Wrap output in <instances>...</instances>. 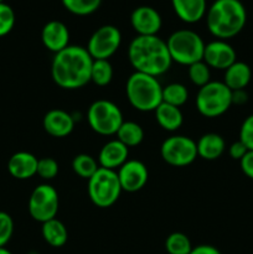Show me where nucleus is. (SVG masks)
I'll use <instances>...</instances> for the list:
<instances>
[{
	"label": "nucleus",
	"instance_id": "1",
	"mask_svg": "<svg viewBox=\"0 0 253 254\" xmlns=\"http://www.w3.org/2000/svg\"><path fill=\"white\" fill-rule=\"evenodd\" d=\"M92 64L93 59L86 47L68 45L52 59V81L62 89L82 88L91 82Z\"/></svg>",
	"mask_w": 253,
	"mask_h": 254
},
{
	"label": "nucleus",
	"instance_id": "2",
	"mask_svg": "<svg viewBox=\"0 0 253 254\" xmlns=\"http://www.w3.org/2000/svg\"><path fill=\"white\" fill-rule=\"evenodd\" d=\"M128 59L135 72H141L153 77L166 73L173 64L166 41L160 39L158 35H136L128 46Z\"/></svg>",
	"mask_w": 253,
	"mask_h": 254
},
{
	"label": "nucleus",
	"instance_id": "3",
	"mask_svg": "<svg viewBox=\"0 0 253 254\" xmlns=\"http://www.w3.org/2000/svg\"><path fill=\"white\" fill-rule=\"evenodd\" d=\"M205 16L210 34L225 41L237 36L247 21V11L240 0H215Z\"/></svg>",
	"mask_w": 253,
	"mask_h": 254
},
{
	"label": "nucleus",
	"instance_id": "4",
	"mask_svg": "<svg viewBox=\"0 0 253 254\" xmlns=\"http://www.w3.org/2000/svg\"><path fill=\"white\" fill-rule=\"evenodd\" d=\"M126 94L130 106L140 112H154L163 102L160 82L141 72H134L126 79Z\"/></svg>",
	"mask_w": 253,
	"mask_h": 254
},
{
	"label": "nucleus",
	"instance_id": "5",
	"mask_svg": "<svg viewBox=\"0 0 253 254\" xmlns=\"http://www.w3.org/2000/svg\"><path fill=\"white\" fill-rule=\"evenodd\" d=\"M166 45L173 62L189 67L195 62L202 61L206 44L192 30H176L166 40Z\"/></svg>",
	"mask_w": 253,
	"mask_h": 254
},
{
	"label": "nucleus",
	"instance_id": "6",
	"mask_svg": "<svg viewBox=\"0 0 253 254\" xmlns=\"http://www.w3.org/2000/svg\"><path fill=\"white\" fill-rule=\"evenodd\" d=\"M195 103L201 116L217 118L232 106V91L223 82L211 81L198 89Z\"/></svg>",
	"mask_w": 253,
	"mask_h": 254
},
{
	"label": "nucleus",
	"instance_id": "7",
	"mask_svg": "<svg viewBox=\"0 0 253 254\" xmlns=\"http://www.w3.org/2000/svg\"><path fill=\"white\" fill-rule=\"evenodd\" d=\"M87 192L89 200L99 208H108L118 201L122 193L118 174L114 170L99 168L89 180H87Z\"/></svg>",
	"mask_w": 253,
	"mask_h": 254
},
{
	"label": "nucleus",
	"instance_id": "8",
	"mask_svg": "<svg viewBox=\"0 0 253 254\" xmlns=\"http://www.w3.org/2000/svg\"><path fill=\"white\" fill-rule=\"evenodd\" d=\"M87 122L94 133L103 136L116 135L123 124V113L121 108L108 99H98L89 106Z\"/></svg>",
	"mask_w": 253,
	"mask_h": 254
},
{
	"label": "nucleus",
	"instance_id": "9",
	"mask_svg": "<svg viewBox=\"0 0 253 254\" xmlns=\"http://www.w3.org/2000/svg\"><path fill=\"white\" fill-rule=\"evenodd\" d=\"M59 192L54 186L41 184L32 190L27 203V210L32 220L41 223L54 220L59 212Z\"/></svg>",
	"mask_w": 253,
	"mask_h": 254
},
{
	"label": "nucleus",
	"instance_id": "10",
	"mask_svg": "<svg viewBox=\"0 0 253 254\" xmlns=\"http://www.w3.org/2000/svg\"><path fill=\"white\" fill-rule=\"evenodd\" d=\"M161 159L175 168H184L197 158L196 141L186 135H171L163 141L160 146Z\"/></svg>",
	"mask_w": 253,
	"mask_h": 254
},
{
	"label": "nucleus",
	"instance_id": "11",
	"mask_svg": "<svg viewBox=\"0 0 253 254\" xmlns=\"http://www.w3.org/2000/svg\"><path fill=\"white\" fill-rule=\"evenodd\" d=\"M121 44V30L114 25H103L91 35L86 49L93 60H108L118 51Z\"/></svg>",
	"mask_w": 253,
	"mask_h": 254
},
{
	"label": "nucleus",
	"instance_id": "12",
	"mask_svg": "<svg viewBox=\"0 0 253 254\" xmlns=\"http://www.w3.org/2000/svg\"><path fill=\"white\" fill-rule=\"evenodd\" d=\"M122 190L126 192H138L146 185L149 171L145 164L140 160H128L117 171Z\"/></svg>",
	"mask_w": 253,
	"mask_h": 254
},
{
	"label": "nucleus",
	"instance_id": "13",
	"mask_svg": "<svg viewBox=\"0 0 253 254\" xmlns=\"http://www.w3.org/2000/svg\"><path fill=\"white\" fill-rule=\"evenodd\" d=\"M202 61L210 68L226 69L237 61L236 50L225 40H215L206 44Z\"/></svg>",
	"mask_w": 253,
	"mask_h": 254
},
{
	"label": "nucleus",
	"instance_id": "14",
	"mask_svg": "<svg viewBox=\"0 0 253 254\" xmlns=\"http://www.w3.org/2000/svg\"><path fill=\"white\" fill-rule=\"evenodd\" d=\"M130 25L138 36H154L160 31L163 19L156 9L141 5L131 11Z\"/></svg>",
	"mask_w": 253,
	"mask_h": 254
},
{
	"label": "nucleus",
	"instance_id": "15",
	"mask_svg": "<svg viewBox=\"0 0 253 254\" xmlns=\"http://www.w3.org/2000/svg\"><path fill=\"white\" fill-rule=\"evenodd\" d=\"M42 127L49 135L54 138H64L74 129V119L63 109H51L42 119Z\"/></svg>",
	"mask_w": 253,
	"mask_h": 254
},
{
	"label": "nucleus",
	"instance_id": "16",
	"mask_svg": "<svg viewBox=\"0 0 253 254\" xmlns=\"http://www.w3.org/2000/svg\"><path fill=\"white\" fill-rule=\"evenodd\" d=\"M41 41L49 51L57 54L69 45V30L59 20H51L42 27Z\"/></svg>",
	"mask_w": 253,
	"mask_h": 254
},
{
	"label": "nucleus",
	"instance_id": "17",
	"mask_svg": "<svg viewBox=\"0 0 253 254\" xmlns=\"http://www.w3.org/2000/svg\"><path fill=\"white\" fill-rule=\"evenodd\" d=\"M129 148H126L118 139L109 140L102 146L98 154L99 168L117 171L128 161Z\"/></svg>",
	"mask_w": 253,
	"mask_h": 254
},
{
	"label": "nucleus",
	"instance_id": "18",
	"mask_svg": "<svg viewBox=\"0 0 253 254\" xmlns=\"http://www.w3.org/2000/svg\"><path fill=\"white\" fill-rule=\"evenodd\" d=\"M39 159L29 151H17L7 161V171L16 180H29L37 173Z\"/></svg>",
	"mask_w": 253,
	"mask_h": 254
},
{
	"label": "nucleus",
	"instance_id": "19",
	"mask_svg": "<svg viewBox=\"0 0 253 254\" xmlns=\"http://www.w3.org/2000/svg\"><path fill=\"white\" fill-rule=\"evenodd\" d=\"M206 0H171L176 16L186 24L198 22L207 11Z\"/></svg>",
	"mask_w": 253,
	"mask_h": 254
},
{
	"label": "nucleus",
	"instance_id": "20",
	"mask_svg": "<svg viewBox=\"0 0 253 254\" xmlns=\"http://www.w3.org/2000/svg\"><path fill=\"white\" fill-rule=\"evenodd\" d=\"M197 156L207 161L217 160L226 149V141L220 134L207 133L203 134L196 143Z\"/></svg>",
	"mask_w": 253,
	"mask_h": 254
},
{
	"label": "nucleus",
	"instance_id": "21",
	"mask_svg": "<svg viewBox=\"0 0 253 254\" xmlns=\"http://www.w3.org/2000/svg\"><path fill=\"white\" fill-rule=\"evenodd\" d=\"M251 79H252L251 67L246 62L236 61L225 71L222 82L231 91H237V89H245L250 84Z\"/></svg>",
	"mask_w": 253,
	"mask_h": 254
},
{
	"label": "nucleus",
	"instance_id": "22",
	"mask_svg": "<svg viewBox=\"0 0 253 254\" xmlns=\"http://www.w3.org/2000/svg\"><path fill=\"white\" fill-rule=\"evenodd\" d=\"M159 126L166 131H176L184 123V116L180 108L161 102L160 106L154 111Z\"/></svg>",
	"mask_w": 253,
	"mask_h": 254
},
{
	"label": "nucleus",
	"instance_id": "23",
	"mask_svg": "<svg viewBox=\"0 0 253 254\" xmlns=\"http://www.w3.org/2000/svg\"><path fill=\"white\" fill-rule=\"evenodd\" d=\"M41 233L45 242L54 248L63 247L68 240V232H67L66 226L57 218L42 223Z\"/></svg>",
	"mask_w": 253,
	"mask_h": 254
},
{
	"label": "nucleus",
	"instance_id": "24",
	"mask_svg": "<svg viewBox=\"0 0 253 254\" xmlns=\"http://www.w3.org/2000/svg\"><path fill=\"white\" fill-rule=\"evenodd\" d=\"M116 135L117 139L126 148H134L144 140V129L135 122L126 121L123 122Z\"/></svg>",
	"mask_w": 253,
	"mask_h": 254
},
{
	"label": "nucleus",
	"instance_id": "25",
	"mask_svg": "<svg viewBox=\"0 0 253 254\" xmlns=\"http://www.w3.org/2000/svg\"><path fill=\"white\" fill-rule=\"evenodd\" d=\"M98 169V161L89 154H78L72 160V170L76 175L86 180H89Z\"/></svg>",
	"mask_w": 253,
	"mask_h": 254
},
{
	"label": "nucleus",
	"instance_id": "26",
	"mask_svg": "<svg viewBox=\"0 0 253 254\" xmlns=\"http://www.w3.org/2000/svg\"><path fill=\"white\" fill-rule=\"evenodd\" d=\"M113 79V66L108 60H93L91 69V82L96 86L106 87Z\"/></svg>",
	"mask_w": 253,
	"mask_h": 254
},
{
	"label": "nucleus",
	"instance_id": "27",
	"mask_svg": "<svg viewBox=\"0 0 253 254\" xmlns=\"http://www.w3.org/2000/svg\"><path fill=\"white\" fill-rule=\"evenodd\" d=\"M189 92L183 83H170L163 87V102L180 108L188 102Z\"/></svg>",
	"mask_w": 253,
	"mask_h": 254
},
{
	"label": "nucleus",
	"instance_id": "28",
	"mask_svg": "<svg viewBox=\"0 0 253 254\" xmlns=\"http://www.w3.org/2000/svg\"><path fill=\"white\" fill-rule=\"evenodd\" d=\"M67 11L77 16H87L99 9L102 0H61Z\"/></svg>",
	"mask_w": 253,
	"mask_h": 254
},
{
	"label": "nucleus",
	"instance_id": "29",
	"mask_svg": "<svg viewBox=\"0 0 253 254\" xmlns=\"http://www.w3.org/2000/svg\"><path fill=\"white\" fill-rule=\"evenodd\" d=\"M165 250L168 254H190L192 245L185 233L173 232L166 237Z\"/></svg>",
	"mask_w": 253,
	"mask_h": 254
},
{
	"label": "nucleus",
	"instance_id": "30",
	"mask_svg": "<svg viewBox=\"0 0 253 254\" xmlns=\"http://www.w3.org/2000/svg\"><path fill=\"white\" fill-rule=\"evenodd\" d=\"M188 74L190 81L200 88L207 84L208 82H211L210 67L203 61H198L190 64L188 68Z\"/></svg>",
	"mask_w": 253,
	"mask_h": 254
},
{
	"label": "nucleus",
	"instance_id": "31",
	"mask_svg": "<svg viewBox=\"0 0 253 254\" xmlns=\"http://www.w3.org/2000/svg\"><path fill=\"white\" fill-rule=\"evenodd\" d=\"M15 12L6 2H0V37L6 36L15 26Z\"/></svg>",
	"mask_w": 253,
	"mask_h": 254
},
{
	"label": "nucleus",
	"instance_id": "32",
	"mask_svg": "<svg viewBox=\"0 0 253 254\" xmlns=\"http://www.w3.org/2000/svg\"><path fill=\"white\" fill-rule=\"evenodd\" d=\"M59 163L54 158H41L37 163V173L42 180H52L59 174Z\"/></svg>",
	"mask_w": 253,
	"mask_h": 254
},
{
	"label": "nucleus",
	"instance_id": "33",
	"mask_svg": "<svg viewBox=\"0 0 253 254\" xmlns=\"http://www.w3.org/2000/svg\"><path fill=\"white\" fill-rule=\"evenodd\" d=\"M14 233V221L9 213L0 211V248L10 242Z\"/></svg>",
	"mask_w": 253,
	"mask_h": 254
},
{
	"label": "nucleus",
	"instance_id": "34",
	"mask_svg": "<svg viewBox=\"0 0 253 254\" xmlns=\"http://www.w3.org/2000/svg\"><path fill=\"white\" fill-rule=\"evenodd\" d=\"M240 140L245 144L248 150H253V114L243 121L240 129Z\"/></svg>",
	"mask_w": 253,
	"mask_h": 254
},
{
	"label": "nucleus",
	"instance_id": "35",
	"mask_svg": "<svg viewBox=\"0 0 253 254\" xmlns=\"http://www.w3.org/2000/svg\"><path fill=\"white\" fill-rule=\"evenodd\" d=\"M241 170L248 179L253 180V150H248L247 154L240 160Z\"/></svg>",
	"mask_w": 253,
	"mask_h": 254
},
{
	"label": "nucleus",
	"instance_id": "36",
	"mask_svg": "<svg viewBox=\"0 0 253 254\" xmlns=\"http://www.w3.org/2000/svg\"><path fill=\"white\" fill-rule=\"evenodd\" d=\"M247 151L248 149L246 148V145L241 140L235 141V143L231 144V146L228 148V154H230L231 158H232L233 160H238V161H240L241 159L247 154Z\"/></svg>",
	"mask_w": 253,
	"mask_h": 254
},
{
	"label": "nucleus",
	"instance_id": "37",
	"mask_svg": "<svg viewBox=\"0 0 253 254\" xmlns=\"http://www.w3.org/2000/svg\"><path fill=\"white\" fill-rule=\"evenodd\" d=\"M190 254H222L215 246L211 245H200L192 247Z\"/></svg>",
	"mask_w": 253,
	"mask_h": 254
},
{
	"label": "nucleus",
	"instance_id": "38",
	"mask_svg": "<svg viewBox=\"0 0 253 254\" xmlns=\"http://www.w3.org/2000/svg\"><path fill=\"white\" fill-rule=\"evenodd\" d=\"M248 101V93L246 89H237V91H232V104L236 106H242V104L247 103Z\"/></svg>",
	"mask_w": 253,
	"mask_h": 254
},
{
	"label": "nucleus",
	"instance_id": "39",
	"mask_svg": "<svg viewBox=\"0 0 253 254\" xmlns=\"http://www.w3.org/2000/svg\"><path fill=\"white\" fill-rule=\"evenodd\" d=\"M0 254H12V253L10 252V251L7 250V248L1 247V248H0Z\"/></svg>",
	"mask_w": 253,
	"mask_h": 254
},
{
	"label": "nucleus",
	"instance_id": "40",
	"mask_svg": "<svg viewBox=\"0 0 253 254\" xmlns=\"http://www.w3.org/2000/svg\"><path fill=\"white\" fill-rule=\"evenodd\" d=\"M0 2H4V0H0Z\"/></svg>",
	"mask_w": 253,
	"mask_h": 254
}]
</instances>
